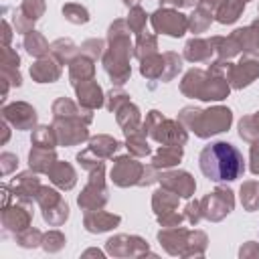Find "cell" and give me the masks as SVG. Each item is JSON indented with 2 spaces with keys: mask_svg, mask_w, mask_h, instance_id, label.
Listing matches in <instances>:
<instances>
[{
  "mask_svg": "<svg viewBox=\"0 0 259 259\" xmlns=\"http://www.w3.org/2000/svg\"><path fill=\"white\" fill-rule=\"evenodd\" d=\"M200 168L214 182L235 180L243 172V158L237 148H233L231 144L219 142L202 150Z\"/></svg>",
  "mask_w": 259,
  "mask_h": 259,
  "instance_id": "6da1fadb",
  "label": "cell"
}]
</instances>
